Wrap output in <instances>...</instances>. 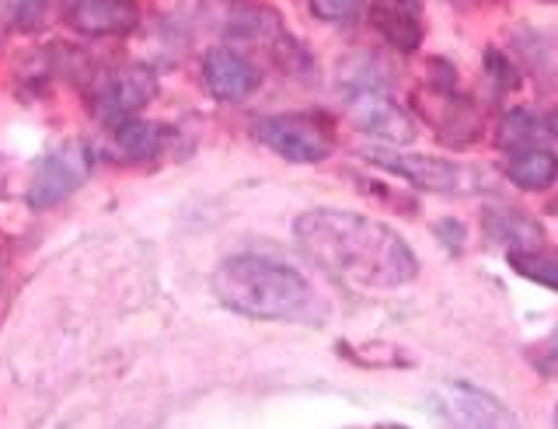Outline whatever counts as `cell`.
<instances>
[{
  "label": "cell",
  "mask_w": 558,
  "mask_h": 429,
  "mask_svg": "<svg viewBox=\"0 0 558 429\" xmlns=\"http://www.w3.org/2000/svg\"><path fill=\"white\" fill-rule=\"evenodd\" d=\"M87 171H92V158L81 144H63L39 161L28 185V206L32 210H49V206L63 203L84 185Z\"/></svg>",
  "instance_id": "cell-7"
},
{
  "label": "cell",
  "mask_w": 558,
  "mask_h": 429,
  "mask_svg": "<svg viewBox=\"0 0 558 429\" xmlns=\"http://www.w3.org/2000/svg\"><path fill=\"white\" fill-rule=\"evenodd\" d=\"M214 294L223 307L258 321H301L318 297L304 272L266 255L223 259L214 272Z\"/></svg>",
  "instance_id": "cell-2"
},
{
  "label": "cell",
  "mask_w": 558,
  "mask_h": 429,
  "mask_svg": "<svg viewBox=\"0 0 558 429\" xmlns=\"http://www.w3.org/2000/svg\"><path fill=\"white\" fill-rule=\"evenodd\" d=\"M502 171L517 188L541 193V188H548V185L558 182V154L548 150V147H541V144L520 147V150H510V158H506Z\"/></svg>",
  "instance_id": "cell-14"
},
{
  "label": "cell",
  "mask_w": 558,
  "mask_h": 429,
  "mask_svg": "<svg viewBox=\"0 0 558 429\" xmlns=\"http://www.w3.org/2000/svg\"><path fill=\"white\" fill-rule=\"evenodd\" d=\"M485 231H488V237H496V242L510 245V248L545 242V231H541L537 220H531L520 210H493L485 220Z\"/></svg>",
  "instance_id": "cell-16"
},
{
  "label": "cell",
  "mask_w": 558,
  "mask_h": 429,
  "mask_svg": "<svg viewBox=\"0 0 558 429\" xmlns=\"http://www.w3.org/2000/svg\"><path fill=\"white\" fill-rule=\"evenodd\" d=\"M436 412L453 426H513L517 419L499 399L468 381H447L433 391Z\"/></svg>",
  "instance_id": "cell-9"
},
{
  "label": "cell",
  "mask_w": 558,
  "mask_h": 429,
  "mask_svg": "<svg viewBox=\"0 0 558 429\" xmlns=\"http://www.w3.org/2000/svg\"><path fill=\"white\" fill-rule=\"evenodd\" d=\"M345 109H349V119H353V126L366 136H374L377 144L405 147L418 136L415 112L401 106V101L391 98L384 88H353Z\"/></svg>",
  "instance_id": "cell-5"
},
{
  "label": "cell",
  "mask_w": 558,
  "mask_h": 429,
  "mask_svg": "<svg viewBox=\"0 0 558 429\" xmlns=\"http://www.w3.org/2000/svg\"><path fill=\"white\" fill-rule=\"evenodd\" d=\"M255 140L290 164H318V161L331 158V150H336V136H331V130L322 123V119H314L307 112H283V115L258 119Z\"/></svg>",
  "instance_id": "cell-4"
},
{
  "label": "cell",
  "mask_w": 558,
  "mask_h": 429,
  "mask_svg": "<svg viewBox=\"0 0 558 429\" xmlns=\"http://www.w3.org/2000/svg\"><path fill=\"white\" fill-rule=\"evenodd\" d=\"M555 426H558V408H555Z\"/></svg>",
  "instance_id": "cell-23"
},
{
  "label": "cell",
  "mask_w": 558,
  "mask_h": 429,
  "mask_svg": "<svg viewBox=\"0 0 558 429\" xmlns=\"http://www.w3.org/2000/svg\"><path fill=\"white\" fill-rule=\"evenodd\" d=\"M46 14H49V0H25L22 8H17L14 14V25L22 28V32H35V28H43L46 25Z\"/></svg>",
  "instance_id": "cell-20"
},
{
  "label": "cell",
  "mask_w": 558,
  "mask_h": 429,
  "mask_svg": "<svg viewBox=\"0 0 558 429\" xmlns=\"http://www.w3.org/2000/svg\"><path fill=\"white\" fill-rule=\"evenodd\" d=\"M541 133H548L545 123H537V119L527 109H513L510 115H502L499 133H496V144L506 147V150H520V147L541 144Z\"/></svg>",
  "instance_id": "cell-17"
},
{
  "label": "cell",
  "mask_w": 558,
  "mask_h": 429,
  "mask_svg": "<svg viewBox=\"0 0 558 429\" xmlns=\"http://www.w3.org/2000/svg\"><path fill=\"white\" fill-rule=\"evenodd\" d=\"M485 71H488V81H493V88H496V91H517V88H520L517 66H513L510 60H506L502 49H493V46L485 49Z\"/></svg>",
  "instance_id": "cell-18"
},
{
  "label": "cell",
  "mask_w": 558,
  "mask_h": 429,
  "mask_svg": "<svg viewBox=\"0 0 558 429\" xmlns=\"http://www.w3.org/2000/svg\"><path fill=\"white\" fill-rule=\"evenodd\" d=\"M371 25L398 53H415L426 36L423 0H371Z\"/></svg>",
  "instance_id": "cell-12"
},
{
  "label": "cell",
  "mask_w": 558,
  "mask_h": 429,
  "mask_svg": "<svg viewBox=\"0 0 558 429\" xmlns=\"http://www.w3.org/2000/svg\"><path fill=\"white\" fill-rule=\"evenodd\" d=\"M203 84L217 101H241L258 88L262 74L234 46H214L203 57Z\"/></svg>",
  "instance_id": "cell-10"
},
{
  "label": "cell",
  "mask_w": 558,
  "mask_h": 429,
  "mask_svg": "<svg viewBox=\"0 0 558 429\" xmlns=\"http://www.w3.org/2000/svg\"><path fill=\"white\" fill-rule=\"evenodd\" d=\"M360 8H363V0H311L314 19H322V22H349V19H356Z\"/></svg>",
  "instance_id": "cell-19"
},
{
  "label": "cell",
  "mask_w": 558,
  "mask_h": 429,
  "mask_svg": "<svg viewBox=\"0 0 558 429\" xmlns=\"http://www.w3.org/2000/svg\"><path fill=\"white\" fill-rule=\"evenodd\" d=\"M109 147L122 161H147L165 147V126L150 123V119L126 115L109 123Z\"/></svg>",
  "instance_id": "cell-13"
},
{
  "label": "cell",
  "mask_w": 558,
  "mask_h": 429,
  "mask_svg": "<svg viewBox=\"0 0 558 429\" xmlns=\"http://www.w3.org/2000/svg\"><path fill=\"white\" fill-rule=\"evenodd\" d=\"M87 98H92L87 106L95 109V115H101L105 123H116V119L147 109L157 98V74L150 66H122V71L98 77Z\"/></svg>",
  "instance_id": "cell-6"
},
{
  "label": "cell",
  "mask_w": 558,
  "mask_h": 429,
  "mask_svg": "<svg viewBox=\"0 0 558 429\" xmlns=\"http://www.w3.org/2000/svg\"><path fill=\"white\" fill-rule=\"evenodd\" d=\"M66 25L84 39L126 36L140 25L136 0H74L66 11Z\"/></svg>",
  "instance_id": "cell-11"
},
{
  "label": "cell",
  "mask_w": 558,
  "mask_h": 429,
  "mask_svg": "<svg viewBox=\"0 0 558 429\" xmlns=\"http://www.w3.org/2000/svg\"><path fill=\"white\" fill-rule=\"evenodd\" d=\"M307 259L353 290H398L418 277V259L391 224L353 210H307L293 220Z\"/></svg>",
  "instance_id": "cell-1"
},
{
  "label": "cell",
  "mask_w": 558,
  "mask_h": 429,
  "mask_svg": "<svg viewBox=\"0 0 558 429\" xmlns=\"http://www.w3.org/2000/svg\"><path fill=\"white\" fill-rule=\"evenodd\" d=\"M545 126H548V133L555 136V140H558V109H551L548 112V119H545Z\"/></svg>",
  "instance_id": "cell-22"
},
{
  "label": "cell",
  "mask_w": 558,
  "mask_h": 429,
  "mask_svg": "<svg viewBox=\"0 0 558 429\" xmlns=\"http://www.w3.org/2000/svg\"><path fill=\"white\" fill-rule=\"evenodd\" d=\"M433 234L436 237H444V245L450 248V252H461L464 248V224L461 220H436V228H433Z\"/></svg>",
  "instance_id": "cell-21"
},
{
  "label": "cell",
  "mask_w": 558,
  "mask_h": 429,
  "mask_svg": "<svg viewBox=\"0 0 558 429\" xmlns=\"http://www.w3.org/2000/svg\"><path fill=\"white\" fill-rule=\"evenodd\" d=\"M363 161H371L374 168L391 171V175L405 179L409 185L423 188V193H475L482 188V171L468 168L447 158H429V154H409V150H395L391 144H374L363 147Z\"/></svg>",
  "instance_id": "cell-3"
},
{
  "label": "cell",
  "mask_w": 558,
  "mask_h": 429,
  "mask_svg": "<svg viewBox=\"0 0 558 429\" xmlns=\"http://www.w3.org/2000/svg\"><path fill=\"white\" fill-rule=\"evenodd\" d=\"M415 109L447 147H471L482 136V112L471 106L468 98H461L458 88L453 91H436V88L418 91Z\"/></svg>",
  "instance_id": "cell-8"
},
{
  "label": "cell",
  "mask_w": 558,
  "mask_h": 429,
  "mask_svg": "<svg viewBox=\"0 0 558 429\" xmlns=\"http://www.w3.org/2000/svg\"><path fill=\"white\" fill-rule=\"evenodd\" d=\"M506 262L517 272V277L541 283L548 290H558V248L548 245H523V248H510L506 252Z\"/></svg>",
  "instance_id": "cell-15"
}]
</instances>
